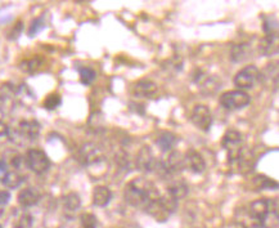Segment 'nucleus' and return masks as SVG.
I'll return each instance as SVG.
<instances>
[{"label": "nucleus", "mask_w": 279, "mask_h": 228, "mask_svg": "<svg viewBox=\"0 0 279 228\" xmlns=\"http://www.w3.org/2000/svg\"><path fill=\"white\" fill-rule=\"evenodd\" d=\"M160 196L161 195L156 184L146 178H134L125 186L124 190L126 203L147 213L155 205Z\"/></svg>", "instance_id": "nucleus-1"}, {"label": "nucleus", "mask_w": 279, "mask_h": 228, "mask_svg": "<svg viewBox=\"0 0 279 228\" xmlns=\"http://www.w3.org/2000/svg\"><path fill=\"white\" fill-rule=\"evenodd\" d=\"M269 218L277 219V203L260 199L241 209V217L237 218V222L242 228H267Z\"/></svg>", "instance_id": "nucleus-2"}, {"label": "nucleus", "mask_w": 279, "mask_h": 228, "mask_svg": "<svg viewBox=\"0 0 279 228\" xmlns=\"http://www.w3.org/2000/svg\"><path fill=\"white\" fill-rule=\"evenodd\" d=\"M222 145L228 155V162L241 165L244 162V138L241 132L234 129L226 130L223 137Z\"/></svg>", "instance_id": "nucleus-3"}, {"label": "nucleus", "mask_w": 279, "mask_h": 228, "mask_svg": "<svg viewBox=\"0 0 279 228\" xmlns=\"http://www.w3.org/2000/svg\"><path fill=\"white\" fill-rule=\"evenodd\" d=\"M251 97L243 90H228L224 92L219 98V103L222 107L229 111H235V110H241L246 106L250 105Z\"/></svg>", "instance_id": "nucleus-4"}, {"label": "nucleus", "mask_w": 279, "mask_h": 228, "mask_svg": "<svg viewBox=\"0 0 279 228\" xmlns=\"http://www.w3.org/2000/svg\"><path fill=\"white\" fill-rule=\"evenodd\" d=\"M26 165L36 174H44L51 168V160L44 151L31 149L27 151L25 157Z\"/></svg>", "instance_id": "nucleus-5"}, {"label": "nucleus", "mask_w": 279, "mask_h": 228, "mask_svg": "<svg viewBox=\"0 0 279 228\" xmlns=\"http://www.w3.org/2000/svg\"><path fill=\"white\" fill-rule=\"evenodd\" d=\"M261 77V74L256 66L254 65H248L243 67L241 71H238L237 75L234 76V85L239 88V90L243 89L254 88Z\"/></svg>", "instance_id": "nucleus-6"}, {"label": "nucleus", "mask_w": 279, "mask_h": 228, "mask_svg": "<svg viewBox=\"0 0 279 228\" xmlns=\"http://www.w3.org/2000/svg\"><path fill=\"white\" fill-rule=\"evenodd\" d=\"M190 121L202 132H209L213 125V115L210 108L205 105H196L190 114Z\"/></svg>", "instance_id": "nucleus-7"}, {"label": "nucleus", "mask_w": 279, "mask_h": 228, "mask_svg": "<svg viewBox=\"0 0 279 228\" xmlns=\"http://www.w3.org/2000/svg\"><path fill=\"white\" fill-rule=\"evenodd\" d=\"M77 158L83 162L84 165H93L98 164L103 160V155H102L101 150L97 146L92 145V143H86L81 149L79 150L77 153Z\"/></svg>", "instance_id": "nucleus-8"}, {"label": "nucleus", "mask_w": 279, "mask_h": 228, "mask_svg": "<svg viewBox=\"0 0 279 228\" xmlns=\"http://www.w3.org/2000/svg\"><path fill=\"white\" fill-rule=\"evenodd\" d=\"M184 168L189 169L192 173L201 174L206 169V162L200 152L196 150H189L184 156Z\"/></svg>", "instance_id": "nucleus-9"}, {"label": "nucleus", "mask_w": 279, "mask_h": 228, "mask_svg": "<svg viewBox=\"0 0 279 228\" xmlns=\"http://www.w3.org/2000/svg\"><path fill=\"white\" fill-rule=\"evenodd\" d=\"M40 124L36 120L31 119V120H22L18 124V136L22 140L27 141H35L40 134Z\"/></svg>", "instance_id": "nucleus-10"}, {"label": "nucleus", "mask_w": 279, "mask_h": 228, "mask_svg": "<svg viewBox=\"0 0 279 228\" xmlns=\"http://www.w3.org/2000/svg\"><path fill=\"white\" fill-rule=\"evenodd\" d=\"M131 93L135 97H140V98H153L157 94V85L151 80H139L133 85Z\"/></svg>", "instance_id": "nucleus-11"}, {"label": "nucleus", "mask_w": 279, "mask_h": 228, "mask_svg": "<svg viewBox=\"0 0 279 228\" xmlns=\"http://www.w3.org/2000/svg\"><path fill=\"white\" fill-rule=\"evenodd\" d=\"M138 168L143 171H155L156 165H157V158L153 155L152 150L149 147H143L139 151V155L137 158Z\"/></svg>", "instance_id": "nucleus-12"}, {"label": "nucleus", "mask_w": 279, "mask_h": 228, "mask_svg": "<svg viewBox=\"0 0 279 228\" xmlns=\"http://www.w3.org/2000/svg\"><path fill=\"white\" fill-rule=\"evenodd\" d=\"M112 200V192L108 187L105 186H99V187H95L94 192H93V204L95 206H99V208H105L108 204L111 203Z\"/></svg>", "instance_id": "nucleus-13"}, {"label": "nucleus", "mask_w": 279, "mask_h": 228, "mask_svg": "<svg viewBox=\"0 0 279 228\" xmlns=\"http://www.w3.org/2000/svg\"><path fill=\"white\" fill-rule=\"evenodd\" d=\"M40 200V195L34 188H25L18 193V204L23 208H31Z\"/></svg>", "instance_id": "nucleus-14"}, {"label": "nucleus", "mask_w": 279, "mask_h": 228, "mask_svg": "<svg viewBox=\"0 0 279 228\" xmlns=\"http://www.w3.org/2000/svg\"><path fill=\"white\" fill-rule=\"evenodd\" d=\"M156 143H157V146L160 147L162 152H170L174 149L175 145L178 143V137L175 136L174 133H171V132H162L157 137Z\"/></svg>", "instance_id": "nucleus-15"}, {"label": "nucleus", "mask_w": 279, "mask_h": 228, "mask_svg": "<svg viewBox=\"0 0 279 228\" xmlns=\"http://www.w3.org/2000/svg\"><path fill=\"white\" fill-rule=\"evenodd\" d=\"M251 56V48L247 43H241V44H235L232 48V53L230 58L234 62H244L248 60Z\"/></svg>", "instance_id": "nucleus-16"}, {"label": "nucleus", "mask_w": 279, "mask_h": 228, "mask_svg": "<svg viewBox=\"0 0 279 228\" xmlns=\"http://www.w3.org/2000/svg\"><path fill=\"white\" fill-rule=\"evenodd\" d=\"M260 52L264 56H273L278 52V36H265L260 43Z\"/></svg>", "instance_id": "nucleus-17"}, {"label": "nucleus", "mask_w": 279, "mask_h": 228, "mask_svg": "<svg viewBox=\"0 0 279 228\" xmlns=\"http://www.w3.org/2000/svg\"><path fill=\"white\" fill-rule=\"evenodd\" d=\"M196 82L198 84V86H201V89L202 90H205L206 89L207 92H215V89L219 86V84L218 82H215V77H211V76L209 75V74H202L201 73V75L198 74L196 77Z\"/></svg>", "instance_id": "nucleus-18"}, {"label": "nucleus", "mask_w": 279, "mask_h": 228, "mask_svg": "<svg viewBox=\"0 0 279 228\" xmlns=\"http://www.w3.org/2000/svg\"><path fill=\"white\" fill-rule=\"evenodd\" d=\"M188 187L187 184L183 181H174L170 183V186L167 187V193L171 197H174L175 200H180L187 195Z\"/></svg>", "instance_id": "nucleus-19"}, {"label": "nucleus", "mask_w": 279, "mask_h": 228, "mask_svg": "<svg viewBox=\"0 0 279 228\" xmlns=\"http://www.w3.org/2000/svg\"><path fill=\"white\" fill-rule=\"evenodd\" d=\"M63 206L67 212L73 213L79 210L81 206V200H80L79 195L75 192H70L68 195H66L63 197Z\"/></svg>", "instance_id": "nucleus-20"}, {"label": "nucleus", "mask_w": 279, "mask_h": 228, "mask_svg": "<svg viewBox=\"0 0 279 228\" xmlns=\"http://www.w3.org/2000/svg\"><path fill=\"white\" fill-rule=\"evenodd\" d=\"M255 186L259 190H277L278 188V183L268 178L267 175H256L255 177Z\"/></svg>", "instance_id": "nucleus-21"}, {"label": "nucleus", "mask_w": 279, "mask_h": 228, "mask_svg": "<svg viewBox=\"0 0 279 228\" xmlns=\"http://www.w3.org/2000/svg\"><path fill=\"white\" fill-rule=\"evenodd\" d=\"M42 66H43V61L42 58L39 57L30 58V60L23 61L22 64H21V69H22L25 73H29V74L38 73Z\"/></svg>", "instance_id": "nucleus-22"}, {"label": "nucleus", "mask_w": 279, "mask_h": 228, "mask_svg": "<svg viewBox=\"0 0 279 228\" xmlns=\"http://www.w3.org/2000/svg\"><path fill=\"white\" fill-rule=\"evenodd\" d=\"M23 182V177L21 174H18L17 171H8V174L4 178V186H6L8 188H17L18 186H21V183Z\"/></svg>", "instance_id": "nucleus-23"}, {"label": "nucleus", "mask_w": 279, "mask_h": 228, "mask_svg": "<svg viewBox=\"0 0 279 228\" xmlns=\"http://www.w3.org/2000/svg\"><path fill=\"white\" fill-rule=\"evenodd\" d=\"M97 77V73L93 70L92 67H83L80 69V81L83 82L84 85H90Z\"/></svg>", "instance_id": "nucleus-24"}, {"label": "nucleus", "mask_w": 279, "mask_h": 228, "mask_svg": "<svg viewBox=\"0 0 279 228\" xmlns=\"http://www.w3.org/2000/svg\"><path fill=\"white\" fill-rule=\"evenodd\" d=\"M60 103H62V98H60V95L57 94V93H52V94H49L47 98L44 99V102H43V106H44V108H47V110L52 111V110H56L58 106H60Z\"/></svg>", "instance_id": "nucleus-25"}, {"label": "nucleus", "mask_w": 279, "mask_h": 228, "mask_svg": "<svg viewBox=\"0 0 279 228\" xmlns=\"http://www.w3.org/2000/svg\"><path fill=\"white\" fill-rule=\"evenodd\" d=\"M98 221L92 213H84L81 216V228H97Z\"/></svg>", "instance_id": "nucleus-26"}, {"label": "nucleus", "mask_w": 279, "mask_h": 228, "mask_svg": "<svg viewBox=\"0 0 279 228\" xmlns=\"http://www.w3.org/2000/svg\"><path fill=\"white\" fill-rule=\"evenodd\" d=\"M44 27H45L44 18H43V17H38V18H35L34 21H32L31 26H30L29 36H30V38H34V36L38 35L39 32L42 31Z\"/></svg>", "instance_id": "nucleus-27"}, {"label": "nucleus", "mask_w": 279, "mask_h": 228, "mask_svg": "<svg viewBox=\"0 0 279 228\" xmlns=\"http://www.w3.org/2000/svg\"><path fill=\"white\" fill-rule=\"evenodd\" d=\"M10 136V129L6 127L3 121H0V143L5 142V141L9 140Z\"/></svg>", "instance_id": "nucleus-28"}, {"label": "nucleus", "mask_w": 279, "mask_h": 228, "mask_svg": "<svg viewBox=\"0 0 279 228\" xmlns=\"http://www.w3.org/2000/svg\"><path fill=\"white\" fill-rule=\"evenodd\" d=\"M32 226V217L29 214H23L18 221V228H31Z\"/></svg>", "instance_id": "nucleus-29"}, {"label": "nucleus", "mask_w": 279, "mask_h": 228, "mask_svg": "<svg viewBox=\"0 0 279 228\" xmlns=\"http://www.w3.org/2000/svg\"><path fill=\"white\" fill-rule=\"evenodd\" d=\"M22 29H23V25L21 21H18V22L16 23V26L13 27V30L10 31V35H9V39H12V40H14V39H17L19 36V34L22 32Z\"/></svg>", "instance_id": "nucleus-30"}, {"label": "nucleus", "mask_w": 279, "mask_h": 228, "mask_svg": "<svg viewBox=\"0 0 279 228\" xmlns=\"http://www.w3.org/2000/svg\"><path fill=\"white\" fill-rule=\"evenodd\" d=\"M8 174V166H6V162L4 161L3 158H0V182L4 181L5 175Z\"/></svg>", "instance_id": "nucleus-31"}, {"label": "nucleus", "mask_w": 279, "mask_h": 228, "mask_svg": "<svg viewBox=\"0 0 279 228\" xmlns=\"http://www.w3.org/2000/svg\"><path fill=\"white\" fill-rule=\"evenodd\" d=\"M10 200V193L8 191H0V206L6 205L9 203Z\"/></svg>", "instance_id": "nucleus-32"}, {"label": "nucleus", "mask_w": 279, "mask_h": 228, "mask_svg": "<svg viewBox=\"0 0 279 228\" xmlns=\"http://www.w3.org/2000/svg\"><path fill=\"white\" fill-rule=\"evenodd\" d=\"M22 164H23V157L22 156H19V155H17L16 157H13L12 158V165L14 166L16 169H19L21 166H22Z\"/></svg>", "instance_id": "nucleus-33"}, {"label": "nucleus", "mask_w": 279, "mask_h": 228, "mask_svg": "<svg viewBox=\"0 0 279 228\" xmlns=\"http://www.w3.org/2000/svg\"><path fill=\"white\" fill-rule=\"evenodd\" d=\"M4 117V110L1 108V106H0V121H1V119Z\"/></svg>", "instance_id": "nucleus-34"}, {"label": "nucleus", "mask_w": 279, "mask_h": 228, "mask_svg": "<svg viewBox=\"0 0 279 228\" xmlns=\"http://www.w3.org/2000/svg\"><path fill=\"white\" fill-rule=\"evenodd\" d=\"M1 214H3V208L0 206V216H1Z\"/></svg>", "instance_id": "nucleus-35"}, {"label": "nucleus", "mask_w": 279, "mask_h": 228, "mask_svg": "<svg viewBox=\"0 0 279 228\" xmlns=\"http://www.w3.org/2000/svg\"><path fill=\"white\" fill-rule=\"evenodd\" d=\"M0 228H3V227H1V226H0Z\"/></svg>", "instance_id": "nucleus-36"}, {"label": "nucleus", "mask_w": 279, "mask_h": 228, "mask_svg": "<svg viewBox=\"0 0 279 228\" xmlns=\"http://www.w3.org/2000/svg\"><path fill=\"white\" fill-rule=\"evenodd\" d=\"M16 228H18V227H16Z\"/></svg>", "instance_id": "nucleus-37"}]
</instances>
